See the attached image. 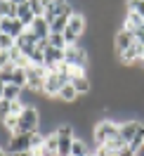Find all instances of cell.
Masks as SVG:
<instances>
[{
    "mask_svg": "<svg viewBox=\"0 0 144 156\" xmlns=\"http://www.w3.org/2000/svg\"><path fill=\"white\" fill-rule=\"evenodd\" d=\"M121 135V123L114 118H97L92 126V140H95V149L104 147L106 142H111L114 137Z\"/></svg>",
    "mask_w": 144,
    "mask_h": 156,
    "instance_id": "obj_1",
    "label": "cell"
},
{
    "mask_svg": "<svg viewBox=\"0 0 144 156\" xmlns=\"http://www.w3.org/2000/svg\"><path fill=\"white\" fill-rule=\"evenodd\" d=\"M43 116H40L38 107H24V111L19 114V133H38Z\"/></svg>",
    "mask_w": 144,
    "mask_h": 156,
    "instance_id": "obj_2",
    "label": "cell"
},
{
    "mask_svg": "<svg viewBox=\"0 0 144 156\" xmlns=\"http://www.w3.org/2000/svg\"><path fill=\"white\" fill-rule=\"evenodd\" d=\"M47 73H50V71L45 66L29 64V66H26V90H31V92H40V95H43V85H45Z\"/></svg>",
    "mask_w": 144,
    "mask_h": 156,
    "instance_id": "obj_3",
    "label": "cell"
},
{
    "mask_svg": "<svg viewBox=\"0 0 144 156\" xmlns=\"http://www.w3.org/2000/svg\"><path fill=\"white\" fill-rule=\"evenodd\" d=\"M5 149L10 154H24V151H33V133H17L10 135Z\"/></svg>",
    "mask_w": 144,
    "mask_h": 156,
    "instance_id": "obj_4",
    "label": "cell"
},
{
    "mask_svg": "<svg viewBox=\"0 0 144 156\" xmlns=\"http://www.w3.org/2000/svg\"><path fill=\"white\" fill-rule=\"evenodd\" d=\"M64 78L59 76V71H50L47 78H45V85H43V95L50 99H57L59 97V90L64 88Z\"/></svg>",
    "mask_w": 144,
    "mask_h": 156,
    "instance_id": "obj_5",
    "label": "cell"
},
{
    "mask_svg": "<svg viewBox=\"0 0 144 156\" xmlns=\"http://www.w3.org/2000/svg\"><path fill=\"white\" fill-rule=\"evenodd\" d=\"M142 55H144V43L135 40L130 48H128V50H123V52H118L116 57H118V62H121L123 66H132L137 59H142Z\"/></svg>",
    "mask_w": 144,
    "mask_h": 156,
    "instance_id": "obj_6",
    "label": "cell"
},
{
    "mask_svg": "<svg viewBox=\"0 0 144 156\" xmlns=\"http://www.w3.org/2000/svg\"><path fill=\"white\" fill-rule=\"evenodd\" d=\"M114 50H116V55L118 52H123V50H128L130 45L135 43V33H130V31H125V29H118L114 33Z\"/></svg>",
    "mask_w": 144,
    "mask_h": 156,
    "instance_id": "obj_7",
    "label": "cell"
},
{
    "mask_svg": "<svg viewBox=\"0 0 144 156\" xmlns=\"http://www.w3.org/2000/svg\"><path fill=\"white\" fill-rule=\"evenodd\" d=\"M0 29H2V33H7V36H12V38L17 40L21 33L26 31V26H24L19 19H7V17H2V19H0Z\"/></svg>",
    "mask_w": 144,
    "mask_h": 156,
    "instance_id": "obj_8",
    "label": "cell"
},
{
    "mask_svg": "<svg viewBox=\"0 0 144 156\" xmlns=\"http://www.w3.org/2000/svg\"><path fill=\"white\" fill-rule=\"evenodd\" d=\"M73 88L78 90V95H90L92 92V80L87 73H71V80H68Z\"/></svg>",
    "mask_w": 144,
    "mask_h": 156,
    "instance_id": "obj_9",
    "label": "cell"
},
{
    "mask_svg": "<svg viewBox=\"0 0 144 156\" xmlns=\"http://www.w3.org/2000/svg\"><path fill=\"white\" fill-rule=\"evenodd\" d=\"M118 123H121V135H123V140L130 144V140L137 135V130H139V126H142V121H137V118H125V121H118Z\"/></svg>",
    "mask_w": 144,
    "mask_h": 156,
    "instance_id": "obj_10",
    "label": "cell"
},
{
    "mask_svg": "<svg viewBox=\"0 0 144 156\" xmlns=\"http://www.w3.org/2000/svg\"><path fill=\"white\" fill-rule=\"evenodd\" d=\"M31 31L36 33V38H38V40L50 38V21L45 19V17H36V21L31 24Z\"/></svg>",
    "mask_w": 144,
    "mask_h": 156,
    "instance_id": "obj_11",
    "label": "cell"
},
{
    "mask_svg": "<svg viewBox=\"0 0 144 156\" xmlns=\"http://www.w3.org/2000/svg\"><path fill=\"white\" fill-rule=\"evenodd\" d=\"M17 19H19L26 29H31V24L36 21V14H33V10H31L29 2H21L19 7H17Z\"/></svg>",
    "mask_w": 144,
    "mask_h": 156,
    "instance_id": "obj_12",
    "label": "cell"
},
{
    "mask_svg": "<svg viewBox=\"0 0 144 156\" xmlns=\"http://www.w3.org/2000/svg\"><path fill=\"white\" fill-rule=\"evenodd\" d=\"M144 26V19L142 17H137V14H130V12H125V21H123V29L135 33L137 29H142Z\"/></svg>",
    "mask_w": 144,
    "mask_h": 156,
    "instance_id": "obj_13",
    "label": "cell"
},
{
    "mask_svg": "<svg viewBox=\"0 0 144 156\" xmlns=\"http://www.w3.org/2000/svg\"><path fill=\"white\" fill-rule=\"evenodd\" d=\"M24 90H26V88H19V85H14V83H7V85H5V92H2V99L17 102V99H21Z\"/></svg>",
    "mask_w": 144,
    "mask_h": 156,
    "instance_id": "obj_14",
    "label": "cell"
},
{
    "mask_svg": "<svg viewBox=\"0 0 144 156\" xmlns=\"http://www.w3.org/2000/svg\"><path fill=\"white\" fill-rule=\"evenodd\" d=\"M125 12L137 14L144 19V0H125Z\"/></svg>",
    "mask_w": 144,
    "mask_h": 156,
    "instance_id": "obj_15",
    "label": "cell"
},
{
    "mask_svg": "<svg viewBox=\"0 0 144 156\" xmlns=\"http://www.w3.org/2000/svg\"><path fill=\"white\" fill-rule=\"evenodd\" d=\"M57 137H59V135H57ZM73 140H76V137H59L57 154H59V156H71V149H73Z\"/></svg>",
    "mask_w": 144,
    "mask_h": 156,
    "instance_id": "obj_16",
    "label": "cell"
},
{
    "mask_svg": "<svg viewBox=\"0 0 144 156\" xmlns=\"http://www.w3.org/2000/svg\"><path fill=\"white\" fill-rule=\"evenodd\" d=\"M12 83L19 85V88H26V69H21V66L14 69V73H12Z\"/></svg>",
    "mask_w": 144,
    "mask_h": 156,
    "instance_id": "obj_17",
    "label": "cell"
},
{
    "mask_svg": "<svg viewBox=\"0 0 144 156\" xmlns=\"http://www.w3.org/2000/svg\"><path fill=\"white\" fill-rule=\"evenodd\" d=\"M50 45L52 48H66V40H64V33H50Z\"/></svg>",
    "mask_w": 144,
    "mask_h": 156,
    "instance_id": "obj_18",
    "label": "cell"
},
{
    "mask_svg": "<svg viewBox=\"0 0 144 156\" xmlns=\"http://www.w3.org/2000/svg\"><path fill=\"white\" fill-rule=\"evenodd\" d=\"M31 10H33V14L36 17H43L45 14V0H29Z\"/></svg>",
    "mask_w": 144,
    "mask_h": 156,
    "instance_id": "obj_19",
    "label": "cell"
},
{
    "mask_svg": "<svg viewBox=\"0 0 144 156\" xmlns=\"http://www.w3.org/2000/svg\"><path fill=\"white\" fill-rule=\"evenodd\" d=\"M17 45V40L12 38V36H7V33H0V50H12Z\"/></svg>",
    "mask_w": 144,
    "mask_h": 156,
    "instance_id": "obj_20",
    "label": "cell"
},
{
    "mask_svg": "<svg viewBox=\"0 0 144 156\" xmlns=\"http://www.w3.org/2000/svg\"><path fill=\"white\" fill-rule=\"evenodd\" d=\"M10 114H12V102H7V99H0V123L10 116Z\"/></svg>",
    "mask_w": 144,
    "mask_h": 156,
    "instance_id": "obj_21",
    "label": "cell"
},
{
    "mask_svg": "<svg viewBox=\"0 0 144 156\" xmlns=\"http://www.w3.org/2000/svg\"><path fill=\"white\" fill-rule=\"evenodd\" d=\"M7 64H12V55H10V50H2L0 52V71L7 66Z\"/></svg>",
    "mask_w": 144,
    "mask_h": 156,
    "instance_id": "obj_22",
    "label": "cell"
},
{
    "mask_svg": "<svg viewBox=\"0 0 144 156\" xmlns=\"http://www.w3.org/2000/svg\"><path fill=\"white\" fill-rule=\"evenodd\" d=\"M116 154H118V156H137L130 147H123V149H121V151H116Z\"/></svg>",
    "mask_w": 144,
    "mask_h": 156,
    "instance_id": "obj_23",
    "label": "cell"
},
{
    "mask_svg": "<svg viewBox=\"0 0 144 156\" xmlns=\"http://www.w3.org/2000/svg\"><path fill=\"white\" fill-rule=\"evenodd\" d=\"M0 156H12V154H10V151H7V149H5L2 144H0Z\"/></svg>",
    "mask_w": 144,
    "mask_h": 156,
    "instance_id": "obj_24",
    "label": "cell"
},
{
    "mask_svg": "<svg viewBox=\"0 0 144 156\" xmlns=\"http://www.w3.org/2000/svg\"><path fill=\"white\" fill-rule=\"evenodd\" d=\"M2 92H5V83L0 80V99H2Z\"/></svg>",
    "mask_w": 144,
    "mask_h": 156,
    "instance_id": "obj_25",
    "label": "cell"
},
{
    "mask_svg": "<svg viewBox=\"0 0 144 156\" xmlns=\"http://www.w3.org/2000/svg\"><path fill=\"white\" fill-rule=\"evenodd\" d=\"M12 156H31V151H24V154H12Z\"/></svg>",
    "mask_w": 144,
    "mask_h": 156,
    "instance_id": "obj_26",
    "label": "cell"
},
{
    "mask_svg": "<svg viewBox=\"0 0 144 156\" xmlns=\"http://www.w3.org/2000/svg\"><path fill=\"white\" fill-rule=\"evenodd\" d=\"M12 2H17V5H21V2H29V0H12Z\"/></svg>",
    "mask_w": 144,
    "mask_h": 156,
    "instance_id": "obj_27",
    "label": "cell"
},
{
    "mask_svg": "<svg viewBox=\"0 0 144 156\" xmlns=\"http://www.w3.org/2000/svg\"><path fill=\"white\" fill-rule=\"evenodd\" d=\"M31 156H43V154H40V151H31Z\"/></svg>",
    "mask_w": 144,
    "mask_h": 156,
    "instance_id": "obj_28",
    "label": "cell"
},
{
    "mask_svg": "<svg viewBox=\"0 0 144 156\" xmlns=\"http://www.w3.org/2000/svg\"><path fill=\"white\" fill-rule=\"evenodd\" d=\"M142 62H144V55H142Z\"/></svg>",
    "mask_w": 144,
    "mask_h": 156,
    "instance_id": "obj_29",
    "label": "cell"
}]
</instances>
